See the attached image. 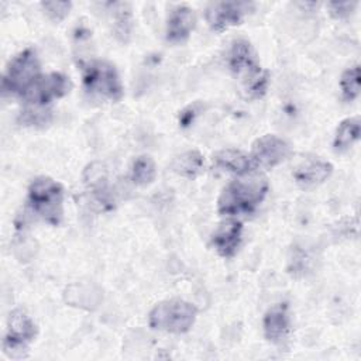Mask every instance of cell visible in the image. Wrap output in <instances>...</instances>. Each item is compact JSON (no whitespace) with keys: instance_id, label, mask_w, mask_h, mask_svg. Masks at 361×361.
<instances>
[{"instance_id":"cell-1","label":"cell","mask_w":361,"mask_h":361,"mask_svg":"<svg viewBox=\"0 0 361 361\" xmlns=\"http://www.w3.org/2000/svg\"><path fill=\"white\" fill-rule=\"evenodd\" d=\"M269 190L268 179L261 173H247L228 182L217 199V212L234 219L252 214Z\"/></svg>"},{"instance_id":"cell-2","label":"cell","mask_w":361,"mask_h":361,"mask_svg":"<svg viewBox=\"0 0 361 361\" xmlns=\"http://www.w3.org/2000/svg\"><path fill=\"white\" fill-rule=\"evenodd\" d=\"M227 65L231 73L241 80L247 99H261L267 93L269 73L261 68L258 55L248 39L238 38L233 41L227 55Z\"/></svg>"},{"instance_id":"cell-3","label":"cell","mask_w":361,"mask_h":361,"mask_svg":"<svg viewBox=\"0 0 361 361\" xmlns=\"http://www.w3.org/2000/svg\"><path fill=\"white\" fill-rule=\"evenodd\" d=\"M63 186L49 176H37L28 186L30 210L51 226H59L63 219Z\"/></svg>"},{"instance_id":"cell-4","label":"cell","mask_w":361,"mask_h":361,"mask_svg":"<svg viewBox=\"0 0 361 361\" xmlns=\"http://www.w3.org/2000/svg\"><path fill=\"white\" fill-rule=\"evenodd\" d=\"M197 307L182 299H168L157 303L149 314L148 324L154 330L183 334L188 333L195 324Z\"/></svg>"},{"instance_id":"cell-5","label":"cell","mask_w":361,"mask_h":361,"mask_svg":"<svg viewBox=\"0 0 361 361\" xmlns=\"http://www.w3.org/2000/svg\"><path fill=\"white\" fill-rule=\"evenodd\" d=\"M83 86L87 93L118 102L123 94V85L113 63L102 59H90L82 65Z\"/></svg>"},{"instance_id":"cell-6","label":"cell","mask_w":361,"mask_h":361,"mask_svg":"<svg viewBox=\"0 0 361 361\" xmlns=\"http://www.w3.org/2000/svg\"><path fill=\"white\" fill-rule=\"evenodd\" d=\"M41 76V63L34 48H25L7 65L3 76V93L23 97L30 86Z\"/></svg>"},{"instance_id":"cell-7","label":"cell","mask_w":361,"mask_h":361,"mask_svg":"<svg viewBox=\"0 0 361 361\" xmlns=\"http://www.w3.org/2000/svg\"><path fill=\"white\" fill-rule=\"evenodd\" d=\"M37 324L23 309H14L7 319V331L3 340V351L13 360L25 358L28 344L37 337Z\"/></svg>"},{"instance_id":"cell-8","label":"cell","mask_w":361,"mask_h":361,"mask_svg":"<svg viewBox=\"0 0 361 361\" xmlns=\"http://www.w3.org/2000/svg\"><path fill=\"white\" fill-rule=\"evenodd\" d=\"M254 10L252 1H213L206 7L204 18L213 31L221 32L241 24L245 16Z\"/></svg>"},{"instance_id":"cell-9","label":"cell","mask_w":361,"mask_h":361,"mask_svg":"<svg viewBox=\"0 0 361 361\" xmlns=\"http://www.w3.org/2000/svg\"><path fill=\"white\" fill-rule=\"evenodd\" d=\"M71 80L61 72H51L41 75L30 89L23 94V100L27 104L47 106L55 99H61L71 90Z\"/></svg>"},{"instance_id":"cell-10","label":"cell","mask_w":361,"mask_h":361,"mask_svg":"<svg viewBox=\"0 0 361 361\" xmlns=\"http://www.w3.org/2000/svg\"><path fill=\"white\" fill-rule=\"evenodd\" d=\"M290 144L275 134H265L252 144L250 157L255 169H269L283 162L290 155Z\"/></svg>"},{"instance_id":"cell-11","label":"cell","mask_w":361,"mask_h":361,"mask_svg":"<svg viewBox=\"0 0 361 361\" xmlns=\"http://www.w3.org/2000/svg\"><path fill=\"white\" fill-rule=\"evenodd\" d=\"M333 173V165L319 157L305 158L292 172L296 185L302 189H310L322 185Z\"/></svg>"},{"instance_id":"cell-12","label":"cell","mask_w":361,"mask_h":361,"mask_svg":"<svg viewBox=\"0 0 361 361\" xmlns=\"http://www.w3.org/2000/svg\"><path fill=\"white\" fill-rule=\"evenodd\" d=\"M212 245L223 258H231L237 254L243 241V223L228 219L217 226L212 234Z\"/></svg>"},{"instance_id":"cell-13","label":"cell","mask_w":361,"mask_h":361,"mask_svg":"<svg viewBox=\"0 0 361 361\" xmlns=\"http://www.w3.org/2000/svg\"><path fill=\"white\" fill-rule=\"evenodd\" d=\"M196 25V16L189 6L173 7L166 20V41L171 44H183L190 37Z\"/></svg>"},{"instance_id":"cell-14","label":"cell","mask_w":361,"mask_h":361,"mask_svg":"<svg viewBox=\"0 0 361 361\" xmlns=\"http://www.w3.org/2000/svg\"><path fill=\"white\" fill-rule=\"evenodd\" d=\"M264 336L274 344H281L289 334L290 316L288 303H276L271 306L262 319Z\"/></svg>"},{"instance_id":"cell-15","label":"cell","mask_w":361,"mask_h":361,"mask_svg":"<svg viewBox=\"0 0 361 361\" xmlns=\"http://www.w3.org/2000/svg\"><path fill=\"white\" fill-rule=\"evenodd\" d=\"M213 162L216 166L221 168L223 171L235 173L237 176L247 175L255 171V166L252 164V159L250 154H245L238 149L226 148L220 149L213 155Z\"/></svg>"},{"instance_id":"cell-16","label":"cell","mask_w":361,"mask_h":361,"mask_svg":"<svg viewBox=\"0 0 361 361\" xmlns=\"http://www.w3.org/2000/svg\"><path fill=\"white\" fill-rule=\"evenodd\" d=\"M360 133H361V121L358 116L344 118L336 130V135L333 141L334 149L337 152L347 151L358 141Z\"/></svg>"},{"instance_id":"cell-17","label":"cell","mask_w":361,"mask_h":361,"mask_svg":"<svg viewBox=\"0 0 361 361\" xmlns=\"http://www.w3.org/2000/svg\"><path fill=\"white\" fill-rule=\"evenodd\" d=\"M171 168L176 175L188 179H193L199 173H202L204 168V159L199 151L190 149L175 157L171 164Z\"/></svg>"},{"instance_id":"cell-18","label":"cell","mask_w":361,"mask_h":361,"mask_svg":"<svg viewBox=\"0 0 361 361\" xmlns=\"http://www.w3.org/2000/svg\"><path fill=\"white\" fill-rule=\"evenodd\" d=\"M113 21H114V34L121 42H127L131 35L133 28V16L131 7L128 3H113Z\"/></svg>"},{"instance_id":"cell-19","label":"cell","mask_w":361,"mask_h":361,"mask_svg":"<svg viewBox=\"0 0 361 361\" xmlns=\"http://www.w3.org/2000/svg\"><path fill=\"white\" fill-rule=\"evenodd\" d=\"M131 180L138 186H147L154 182L157 176V166L149 155H140L131 165Z\"/></svg>"},{"instance_id":"cell-20","label":"cell","mask_w":361,"mask_h":361,"mask_svg":"<svg viewBox=\"0 0 361 361\" xmlns=\"http://www.w3.org/2000/svg\"><path fill=\"white\" fill-rule=\"evenodd\" d=\"M360 80H361V72L360 65L355 63L350 68H347L340 79V87L341 94L345 102H353L360 94Z\"/></svg>"},{"instance_id":"cell-21","label":"cell","mask_w":361,"mask_h":361,"mask_svg":"<svg viewBox=\"0 0 361 361\" xmlns=\"http://www.w3.org/2000/svg\"><path fill=\"white\" fill-rule=\"evenodd\" d=\"M52 113L45 106L27 104L18 116V121L24 126H45L51 121Z\"/></svg>"},{"instance_id":"cell-22","label":"cell","mask_w":361,"mask_h":361,"mask_svg":"<svg viewBox=\"0 0 361 361\" xmlns=\"http://www.w3.org/2000/svg\"><path fill=\"white\" fill-rule=\"evenodd\" d=\"M41 7L44 13L55 23L62 21L71 11V1H42Z\"/></svg>"},{"instance_id":"cell-23","label":"cell","mask_w":361,"mask_h":361,"mask_svg":"<svg viewBox=\"0 0 361 361\" xmlns=\"http://www.w3.org/2000/svg\"><path fill=\"white\" fill-rule=\"evenodd\" d=\"M357 6H358L357 1H333V3L327 4V7L330 10V14L334 18H347V17H350L355 11Z\"/></svg>"}]
</instances>
